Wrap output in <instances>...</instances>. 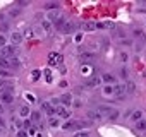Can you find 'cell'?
<instances>
[{
    "instance_id": "cell-35",
    "label": "cell",
    "mask_w": 146,
    "mask_h": 137,
    "mask_svg": "<svg viewBox=\"0 0 146 137\" xmlns=\"http://www.w3.org/2000/svg\"><path fill=\"white\" fill-rule=\"evenodd\" d=\"M17 137H29V134H28L24 128H21V130L17 132Z\"/></svg>"
},
{
    "instance_id": "cell-29",
    "label": "cell",
    "mask_w": 146,
    "mask_h": 137,
    "mask_svg": "<svg viewBox=\"0 0 146 137\" xmlns=\"http://www.w3.org/2000/svg\"><path fill=\"white\" fill-rule=\"evenodd\" d=\"M74 137H90V132H86V130H78L76 134H74Z\"/></svg>"
},
{
    "instance_id": "cell-20",
    "label": "cell",
    "mask_w": 146,
    "mask_h": 137,
    "mask_svg": "<svg viewBox=\"0 0 146 137\" xmlns=\"http://www.w3.org/2000/svg\"><path fill=\"white\" fill-rule=\"evenodd\" d=\"M65 22H67V21H65L64 17H60V19H58L53 26H55V29H60V31H62V29H64V26H65Z\"/></svg>"
},
{
    "instance_id": "cell-31",
    "label": "cell",
    "mask_w": 146,
    "mask_h": 137,
    "mask_svg": "<svg viewBox=\"0 0 146 137\" xmlns=\"http://www.w3.org/2000/svg\"><path fill=\"white\" fill-rule=\"evenodd\" d=\"M95 29H96V24H93V22H88L84 26V31H95Z\"/></svg>"
},
{
    "instance_id": "cell-30",
    "label": "cell",
    "mask_w": 146,
    "mask_h": 137,
    "mask_svg": "<svg viewBox=\"0 0 146 137\" xmlns=\"http://www.w3.org/2000/svg\"><path fill=\"white\" fill-rule=\"evenodd\" d=\"M45 7H46V9H48V11H55V9H57V7H58V4H55V2H48V4H46V5H45Z\"/></svg>"
},
{
    "instance_id": "cell-34",
    "label": "cell",
    "mask_w": 146,
    "mask_h": 137,
    "mask_svg": "<svg viewBox=\"0 0 146 137\" xmlns=\"http://www.w3.org/2000/svg\"><path fill=\"white\" fill-rule=\"evenodd\" d=\"M23 128H29V130H31V120H29V118H26V120H24Z\"/></svg>"
},
{
    "instance_id": "cell-3",
    "label": "cell",
    "mask_w": 146,
    "mask_h": 137,
    "mask_svg": "<svg viewBox=\"0 0 146 137\" xmlns=\"http://www.w3.org/2000/svg\"><path fill=\"white\" fill-rule=\"evenodd\" d=\"M41 108H43V111H45L50 118L55 115V108L52 106V103H48V101H41Z\"/></svg>"
},
{
    "instance_id": "cell-47",
    "label": "cell",
    "mask_w": 146,
    "mask_h": 137,
    "mask_svg": "<svg viewBox=\"0 0 146 137\" xmlns=\"http://www.w3.org/2000/svg\"><path fill=\"white\" fill-rule=\"evenodd\" d=\"M2 113H4V106L0 105V117H2Z\"/></svg>"
},
{
    "instance_id": "cell-8",
    "label": "cell",
    "mask_w": 146,
    "mask_h": 137,
    "mask_svg": "<svg viewBox=\"0 0 146 137\" xmlns=\"http://www.w3.org/2000/svg\"><path fill=\"white\" fill-rule=\"evenodd\" d=\"M0 99H2V103H5V105H11V103H14V94H11V93H2Z\"/></svg>"
},
{
    "instance_id": "cell-40",
    "label": "cell",
    "mask_w": 146,
    "mask_h": 137,
    "mask_svg": "<svg viewBox=\"0 0 146 137\" xmlns=\"http://www.w3.org/2000/svg\"><path fill=\"white\" fill-rule=\"evenodd\" d=\"M120 76H122L124 79H127V76H129V72H127V68H122V70H120Z\"/></svg>"
},
{
    "instance_id": "cell-13",
    "label": "cell",
    "mask_w": 146,
    "mask_h": 137,
    "mask_svg": "<svg viewBox=\"0 0 146 137\" xmlns=\"http://www.w3.org/2000/svg\"><path fill=\"white\" fill-rule=\"evenodd\" d=\"M100 82H102V79H98V77H93V79L86 81V82H84V86H86V88H96Z\"/></svg>"
},
{
    "instance_id": "cell-5",
    "label": "cell",
    "mask_w": 146,
    "mask_h": 137,
    "mask_svg": "<svg viewBox=\"0 0 146 137\" xmlns=\"http://www.w3.org/2000/svg\"><path fill=\"white\" fill-rule=\"evenodd\" d=\"M125 93H127V91H125V84H117V86L113 88V94L119 96V98H122Z\"/></svg>"
},
{
    "instance_id": "cell-44",
    "label": "cell",
    "mask_w": 146,
    "mask_h": 137,
    "mask_svg": "<svg viewBox=\"0 0 146 137\" xmlns=\"http://www.w3.org/2000/svg\"><path fill=\"white\" fill-rule=\"evenodd\" d=\"M0 127H2V128H5V120H4L2 117H0Z\"/></svg>"
},
{
    "instance_id": "cell-17",
    "label": "cell",
    "mask_w": 146,
    "mask_h": 137,
    "mask_svg": "<svg viewBox=\"0 0 146 137\" xmlns=\"http://www.w3.org/2000/svg\"><path fill=\"white\" fill-rule=\"evenodd\" d=\"M88 118L93 120V122H96V120H102V115H100L98 111H95V110H90V111H88Z\"/></svg>"
},
{
    "instance_id": "cell-38",
    "label": "cell",
    "mask_w": 146,
    "mask_h": 137,
    "mask_svg": "<svg viewBox=\"0 0 146 137\" xmlns=\"http://www.w3.org/2000/svg\"><path fill=\"white\" fill-rule=\"evenodd\" d=\"M7 29H9V24H7V22H2V24H0V31H2V33L7 31Z\"/></svg>"
},
{
    "instance_id": "cell-6",
    "label": "cell",
    "mask_w": 146,
    "mask_h": 137,
    "mask_svg": "<svg viewBox=\"0 0 146 137\" xmlns=\"http://www.w3.org/2000/svg\"><path fill=\"white\" fill-rule=\"evenodd\" d=\"M41 28H43V31H45L46 34H52V31H53V24H52L48 19L41 21Z\"/></svg>"
},
{
    "instance_id": "cell-25",
    "label": "cell",
    "mask_w": 146,
    "mask_h": 137,
    "mask_svg": "<svg viewBox=\"0 0 146 137\" xmlns=\"http://www.w3.org/2000/svg\"><path fill=\"white\" fill-rule=\"evenodd\" d=\"M40 118H41V113H40V111H33L29 120H31V122H40Z\"/></svg>"
},
{
    "instance_id": "cell-19",
    "label": "cell",
    "mask_w": 146,
    "mask_h": 137,
    "mask_svg": "<svg viewBox=\"0 0 146 137\" xmlns=\"http://www.w3.org/2000/svg\"><path fill=\"white\" fill-rule=\"evenodd\" d=\"M19 115H21V117H29V115H31V108H29V106H26V105H24V106H21Z\"/></svg>"
},
{
    "instance_id": "cell-9",
    "label": "cell",
    "mask_w": 146,
    "mask_h": 137,
    "mask_svg": "<svg viewBox=\"0 0 146 137\" xmlns=\"http://www.w3.org/2000/svg\"><path fill=\"white\" fill-rule=\"evenodd\" d=\"M58 19H60V12H58V11H52V12H48V21H50L52 24H55Z\"/></svg>"
},
{
    "instance_id": "cell-11",
    "label": "cell",
    "mask_w": 146,
    "mask_h": 137,
    "mask_svg": "<svg viewBox=\"0 0 146 137\" xmlns=\"http://www.w3.org/2000/svg\"><path fill=\"white\" fill-rule=\"evenodd\" d=\"M60 101H62V105H64L65 108H69V106L72 105V96H70V94H64V96H60Z\"/></svg>"
},
{
    "instance_id": "cell-10",
    "label": "cell",
    "mask_w": 146,
    "mask_h": 137,
    "mask_svg": "<svg viewBox=\"0 0 146 137\" xmlns=\"http://www.w3.org/2000/svg\"><path fill=\"white\" fill-rule=\"evenodd\" d=\"M102 82H107V86H112V82H115V76H112V74H103V76H102Z\"/></svg>"
},
{
    "instance_id": "cell-7",
    "label": "cell",
    "mask_w": 146,
    "mask_h": 137,
    "mask_svg": "<svg viewBox=\"0 0 146 137\" xmlns=\"http://www.w3.org/2000/svg\"><path fill=\"white\" fill-rule=\"evenodd\" d=\"M21 41H23V34H21V33H17V31H16V33H12V34H11V43H12L14 46H17Z\"/></svg>"
},
{
    "instance_id": "cell-23",
    "label": "cell",
    "mask_w": 146,
    "mask_h": 137,
    "mask_svg": "<svg viewBox=\"0 0 146 137\" xmlns=\"http://www.w3.org/2000/svg\"><path fill=\"white\" fill-rule=\"evenodd\" d=\"M136 127H137V130H146V120L141 118L139 122H136Z\"/></svg>"
},
{
    "instance_id": "cell-26",
    "label": "cell",
    "mask_w": 146,
    "mask_h": 137,
    "mask_svg": "<svg viewBox=\"0 0 146 137\" xmlns=\"http://www.w3.org/2000/svg\"><path fill=\"white\" fill-rule=\"evenodd\" d=\"M119 115H120V113H119L117 110H112V113L108 115V120H110V122H115V120L119 118Z\"/></svg>"
},
{
    "instance_id": "cell-33",
    "label": "cell",
    "mask_w": 146,
    "mask_h": 137,
    "mask_svg": "<svg viewBox=\"0 0 146 137\" xmlns=\"http://www.w3.org/2000/svg\"><path fill=\"white\" fill-rule=\"evenodd\" d=\"M19 14H21V11H19V9H11V12H9V16H12V17L19 16Z\"/></svg>"
},
{
    "instance_id": "cell-28",
    "label": "cell",
    "mask_w": 146,
    "mask_h": 137,
    "mask_svg": "<svg viewBox=\"0 0 146 137\" xmlns=\"http://www.w3.org/2000/svg\"><path fill=\"white\" fill-rule=\"evenodd\" d=\"M103 94H107V96L113 94V86H105V89H103Z\"/></svg>"
},
{
    "instance_id": "cell-15",
    "label": "cell",
    "mask_w": 146,
    "mask_h": 137,
    "mask_svg": "<svg viewBox=\"0 0 146 137\" xmlns=\"http://www.w3.org/2000/svg\"><path fill=\"white\" fill-rule=\"evenodd\" d=\"M98 113H100L102 117H103V115H107V117H108V115L112 113V108H110V106H107V105H102V106H98Z\"/></svg>"
},
{
    "instance_id": "cell-18",
    "label": "cell",
    "mask_w": 146,
    "mask_h": 137,
    "mask_svg": "<svg viewBox=\"0 0 146 137\" xmlns=\"http://www.w3.org/2000/svg\"><path fill=\"white\" fill-rule=\"evenodd\" d=\"M0 67H2V68H12V65H11V58L0 57Z\"/></svg>"
},
{
    "instance_id": "cell-4",
    "label": "cell",
    "mask_w": 146,
    "mask_h": 137,
    "mask_svg": "<svg viewBox=\"0 0 146 137\" xmlns=\"http://www.w3.org/2000/svg\"><path fill=\"white\" fill-rule=\"evenodd\" d=\"M55 113H57L60 118H69V117H70V110L65 108V106H57V108H55Z\"/></svg>"
},
{
    "instance_id": "cell-37",
    "label": "cell",
    "mask_w": 146,
    "mask_h": 137,
    "mask_svg": "<svg viewBox=\"0 0 146 137\" xmlns=\"http://www.w3.org/2000/svg\"><path fill=\"white\" fill-rule=\"evenodd\" d=\"M134 34H136V36H139V38H143V40H146L144 33H143V31H139V29H136V31H134Z\"/></svg>"
},
{
    "instance_id": "cell-27",
    "label": "cell",
    "mask_w": 146,
    "mask_h": 137,
    "mask_svg": "<svg viewBox=\"0 0 146 137\" xmlns=\"http://www.w3.org/2000/svg\"><path fill=\"white\" fill-rule=\"evenodd\" d=\"M48 125H50V127H55V128H57V127H58V118L52 117V118L48 120Z\"/></svg>"
},
{
    "instance_id": "cell-16",
    "label": "cell",
    "mask_w": 146,
    "mask_h": 137,
    "mask_svg": "<svg viewBox=\"0 0 146 137\" xmlns=\"http://www.w3.org/2000/svg\"><path fill=\"white\" fill-rule=\"evenodd\" d=\"M62 128H64V130H76V128H78V120L64 123V125H62Z\"/></svg>"
},
{
    "instance_id": "cell-12",
    "label": "cell",
    "mask_w": 146,
    "mask_h": 137,
    "mask_svg": "<svg viewBox=\"0 0 146 137\" xmlns=\"http://www.w3.org/2000/svg\"><path fill=\"white\" fill-rule=\"evenodd\" d=\"M79 58H81V62H90V60L95 58V53H91V51H84V53L79 55Z\"/></svg>"
},
{
    "instance_id": "cell-48",
    "label": "cell",
    "mask_w": 146,
    "mask_h": 137,
    "mask_svg": "<svg viewBox=\"0 0 146 137\" xmlns=\"http://www.w3.org/2000/svg\"><path fill=\"white\" fill-rule=\"evenodd\" d=\"M4 19H5V16H4V14H0V21L4 22Z\"/></svg>"
},
{
    "instance_id": "cell-39",
    "label": "cell",
    "mask_w": 146,
    "mask_h": 137,
    "mask_svg": "<svg viewBox=\"0 0 146 137\" xmlns=\"http://www.w3.org/2000/svg\"><path fill=\"white\" fill-rule=\"evenodd\" d=\"M0 77H11V74L7 70H2V68H0Z\"/></svg>"
},
{
    "instance_id": "cell-22",
    "label": "cell",
    "mask_w": 146,
    "mask_h": 137,
    "mask_svg": "<svg viewBox=\"0 0 146 137\" xmlns=\"http://www.w3.org/2000/svg\"><path fill=\"white\" fill-rule=\"evenodd\" d=\"M141 117H143V113H141V110H136L132 115H131V118L134 120V122H139L141 120Z\"/></svg>"
},
{
    "instance_id": "cell-41",
    "label": "cell",
    "mask_w": 146,
    "mask_h": 137,
    "mask_svg": "<svg viewBox=\"0 0 146 137\" xmlns=\"http://www.w3.org/2000/svg\"><path fill=\"white\" fill-rule=\"evenodd\" d=\"M45 77H46V81H48V82L52 81V74H50V70H45Z\"/></svg>"
},
{
    "instance_id": "cell-36",
    "label": "cell",
    "mask_w": 146,
    "mask_h": 137,
    "mask_svg": "<svg viewBox=\"0 0 146 137\" xmlns=\"http://www.w3.org/2000/svg\"><path fill=\"white\" fill-rule=\"evenodd\" d=\"M31 76H33V79H35V81H38V79H40V76H41V72H40V70H33V74H31Z\"/></svg>"
},
{
    "instance_id": "cell-24",
    "label": "cell",
    "mask_w": 146,
    "mask_h": 137,
    "mask_svg": "<svg viewBox=\"0 0 146 137\" xmlns=\"http://www.w3.org/2000/svg\"><path fill=\"white\" fill-rule=\"evenodd\" d=\"M62 31L64 33H72V31H74V24H72V22H65V26H64Z\"/></svg>"
},
{
    "instance_id": "cell-42",
    "label": "cell",
    "mask_w": 146,
    "mask_h": 137,
    "mask_svg": "<svg viewBox=\"0 0 146 137\" xmlns=\"http://www.w3.org/2000/svg\"><path fill=\"white\" fill-rule=\"evenodd\" d=\"M72 105H74V106H76V108H81V105H83V103H81V101H79V99H78V101H72Z\"/></svg>"
},
{
    "instance_id": "cell-21",
    "label": "cell",
    "mask_w": 146,
    "mask_h": 137,
    "mask_svg": "<svg viewBox=\"0 0 146 137\" xmlns=\"http://www.w3.org/2000/svg\"><path fill=\"white\" fill-rule=\"evenodd\" d=\"M11 65H12V67H16V68H19V67L23 65V62H21L17 57H14V58H11Z\"/></svg>"
},
{
    "instance_id": "cell-1",
    "label": "cell",
    "mask_w": 146,
    "mask_h": 137,
    "mask_svg": "<svg viewBox=\"0 0 146 137\" xmlns=\"http://www.w3.org/2000/svg\"><path fill=\"white\" fill-rule=\"evenodd\" d=\"M0 53H2L0 57H4V58H14V57H17V50H16L14 45H7V46H4Z\"/></svg>"
},
{
    "instance_id": "cell-45",
    "label": "cell",
    "mask_w": 146,
    "mask_h": 137,
    "mask_svg": "<svg viewBox=\"0 0 146 137\" xmlns=\"http://www.w3.org/2000/svg\"><path fill=\"white\" fill-rule=\"evenodd\" d=\"M76 41L81 43V41H83V34H78V36H76Z\"/></svg>"
},
{
    "instance_id": "cell-43",
    "label": "cell",
    "mask_w": 146,
    "mask_h": 137,
    "mask_svg": "<svg viewBox=\"0 0 146 137\" xmlns=\"http://www.w3.org/2000/svg\"><path fill=\"white\" fill-rule=\"evenodd\" d=\"M119 58H120L122 62H125V60H127V55H125V53H120V57H119Z\"/></svg>"
},
{
    "instance_id": "cell-32",
    "label": "cell",
    "mask_w": 146,
    "mask_h": 137,
    "mask_svg": "<svg viewBox=\"0 0 146 137\" xmlns=\"http://www.w3.org/2000/svg\"><path fill=\"white\" fill-rule=\"evenodd\" d=\"M4 46H7V38L4 34H0V48H4Z\"/></svg>"
},
{
    "instance_id": "cell-14",
    "label": "cell",
    "mask_w": 146,
    "mask_h": 137,
    "mask_svg": "<svg viewBox=\"0 0 146 137\" xmlns=\"http://www.w3.org/2000/svg\"><path fill=\"white\" fill-rule=\"evenodd\" d=\"M125 91H127L129 94H134V93H136V82H134V81H127V82H125Z\"/></svg>"
},
{
    "instance_id": "cell-46",
    "label": "cell",
    "mask_w": 146,
    "mask_h": 137,
    "mask_svg": "<svg viewBox=\"0 0 146 137\" xmlns=\"http://www.w3.org/2000/svg\"><path fill=\"white\" fill-rule=\"evenodd\" d=\"M26 5H29V2H19V7H26Z\"/></svg>"
},
{
    "instance_id": "cell-2",
    "label": "cell",
    "mask_w": 146,
    "mask_h": 137,
    "mask_svg": "<svg viewBox=\"0 0 146 137\" xmlns=\"http://www.w3.org/2000/svg\"><path fill=\"white\" fill-rule=\"evenodd\" d=\"M0 91L2 93H14V82L12 81H2L0 79Z\"/></svg>"
},
{
    "instance_id": "cell-49",
    "label": "cell",
    "mask_w": 146,
    "mask_h": 137,
    "mask_svg": "<svg viewBox=\"0 0 146 137\" xmlns=\"http://www.w3.org/2000/svg\"><path fill=\"white\" fill-rule=\"evenodd\" d=\"M2 130H4V128H2V127H0V132H2Z\"/></svg>"
}]
</instances>
